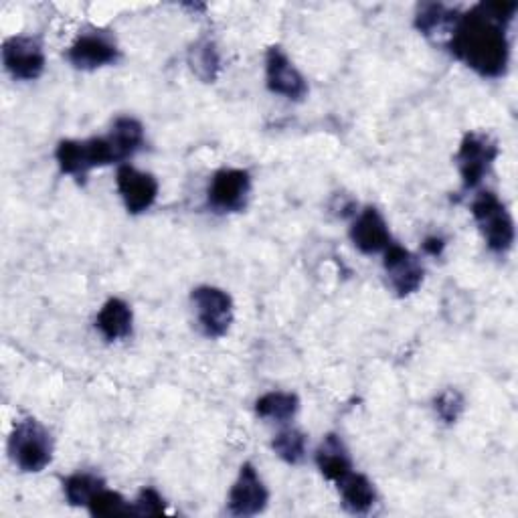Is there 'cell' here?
Listing matches in <instances>:
<instances>
[{"label":"cell","instance_id":"1","mask_svg":"<svg viewBox=\"0 0 518 518\" xmlns=\"http://www.w3.org/2000/svg\"><path fill=\"white\" fill-rule=\"evenodd\" d=\"M516 3H480L466 15H460L452 35L450 51L470 69L484 77L506 73L510 43L506 27L514 19Z\"/></svg>","mask_w":518,"mask_h":518},{"label":"cell","instance_id":"2","mask_svg":"<svg viewBox=\"0 0 518 518\" xmlns=\"http://www.w3.org/2000/svg\"><path fill=\"white\" fill-rule=\"evenodd\" d=\"M9 454L23 472H43L53 460L51 434L37 419H21L11 431Z\"/></svg>","mask_w":518,"mask_h":518},{"label":"cell","instance_id":"3","mask_svg":"<svg viewBox=\"0 0 518 518\" xmlns=\"http://www.w3.org/2000/svg\"><path fill=\"white\" fill-rule=\"evenodd\" d=\"M472 215L478 223V229L494 253H506L514 245V221L508 209L500 203V199L486 191L480 193L472 201Z\"/></svg>","mask_w":518,"mask_h":518},{"label":"cell","instance_id":"4","mask_svg":"<svg viewBox=\"0 0 518 518\" xmlns=\"http://www.w3.org/2000/svg\"><path fill=\"white\" fill-rule=\"evenodd\" d=\"M498 156V146L488 134L468 132L456 154L464 189H476L488 175L490 166Z\"/></svg>","mask_w":518,"mask_h":518},{"label":"cell","instance_id":"5","mask_svg":"<svg viewBox=\"0 0 518 518\" xmlns=\"http://www.w3.org/2000/svg\"><path fill=\"white\" fill-rule=\"evenodd\" d=\"M199 326L205 336L209 338H221L227 334L233 322V300L225 290L213 288V286H201L193 290L191 296Z\"/></svg>","mask_w":518,"mask_h":518},{"label":"cell","instance_id":"6","mask_svg":"<svg viewBox=\"0 0 518 518\" xmlns=\"http://www.w3.org/2000/svg\"><path fill=\"white\" fill-rule=\"evenodd\" d=\"M251 193V177L241 168L217 170L209 185V205L219 213L243 211Z\"/></svg>","mask_w":518,"mask_h":518},{"label":"cell","instance_id":"7","mask_svg":"<svg viewBox=\"0 0 518 518\" xmlns=\"http://www.w3.org/2000/svg\"><path fill=\"white\" fill-rule=\"evenodd\" d=\"M120 49L116 39L106 31L81 33L67 51V59L77 69H98L118 61Z\"/></svg>","mask_w":518,"mask_h":518},{"label":"cell","instance_id":"8","mask_svg":"<svg viewBox=\"0 0 518 518\" xmlns=\"http://www.w3.org/2000/svg\"><path fill=\"white\" fill-rule=\"evenodd\" d=\"M266 83L272 94L300 102L308 94V83L282 47H270L266 53Z\"/></svg>","mask_w":518,"mask_h":518},{"label":"cell","instance_id":"9","mask_svg":"<svg viewBox=\"0 0 518 518\" xmlns=\"http://www.w3.org/2000/svg\"><path fill=\"white\" fill-rule=\"evenodd\" d=\"M118 193L132 215H140L148 211L158 197V181L150 172H142L130 164H120L116 172Z\"/></svg>","mask_w":518,"mask_h":518},{"label":"cell","instance_id":"10","mask_svg":"<svg viewBox=\"0 0 518 518\" xmlns=\"http://www.w3.org/2000/svg\"><path fill=\"white\" fill-rule=\"evenodd\" d=\"M385 272L391 288L401 298L415 294L421 288L425 274L419 257L397 243H391L385 249Z\"/></svg>","mask_w":518,"mask_h":518},{"label":"cell","instance_id":"11","mask_svg":"<svg viewBox=\"0 0 518 518\" xmlns=\"http://www.w3.org/2000/svg\"><path fill=\"white\" fill-rule=\"evenodd\" d=\"M3 63L15 79L33 81L45 69L43 45L33 37H11L3 45Z\"/></svg>","mask_w":518,"mask_h":518},{"label":"cell","instance_id":"12","mask_svg":"<svg viewBox=\"0 0 518 518\" xmlns=\"http://www.w3.org/2000/svg\"><path fill=\"white\" fill-rule=\"evenodd\" d=\"M270 500L266 484L251 464H243L239 478L229 492V512L235 516H255L264 512Z\"/></svg>","mask_w":518,"mask_h":518},{"label":"cell","instance_id":"13","mask_svg":"<svg viewBox=\"0 0 518 518\" xmlns=\"http://www.w3.org/2000/svg\"><path fill=\"white\" fill-rule=\"evenodd\" d=\"M351 239L355 247L367 255L385 251L391 245V233L387 221L375 207H367L351 227Z\"/></svg>","mask_w":518,"mask_h":518},{"label":"cell","instance_id":"14","mask_svg":"<svg viewBox=\"0 0 518 518\" xmlns=\"http://www.w3.org/2000/svg\"><path fill=\"white\" fill-rule=\"evenodd\" d=\"M316 464L322 476L330 482H340L344 476H349L353 472V462L351 456L344 448L342 440L334 434L326 436L320 448L316 450Z\"/></svg>","mask_w":518,"mask_h":518},{"label":"cell","instance_id":"15","mask_svg":"<svg viewBox=\"0 0 518 518\" xmlns=\"http://www.w3.org/2000/svg\"><path fill=\"white\" fill-rule=\"evenodd\" d=\"M336 486L344 510H349L351 514H367L377 500L373 482L363 474L351 472L349 476H344L340 482H336Z\"/></svg>","mask_w":518,"mask_h":518},{"label":"cell","instance_id":"16","mask_svg":"<svg viewBox=\"0 0 518 518\" xmlns=\"http://www.w3.org/2000/svg\"><path fill=\"white\" fill-rule=\"evenodd\" d=\"M132 322H134L132 308L124 300H120V298H110L102 306V310H100V314L96 318L98 330L110 342L128 338L132 334Z\"/></svg>","mask_w":518,"mask_h":518},{"label":"cell","instance_id":"17","mask_svg":"<svg viewBox=\"0 0 518 518\" xmlns=\"http://www.w3.org/2000/svg\"><path fill=\"white\" fill-rule=\"evenodd\" d=\"M460 19V13L454 9H448L440 3H423L417 9L415 15V27L425 37H444L452 35L456 23Z\"/></svg>","mask_w":518,"mask_h":518},{"label":"cell","instance_id":"18","mask_svg":"<svg viewBox=\"0 0 518 518\" xmlns=\"http://www.w3.org/2000/svg\"><path fill=\"white\" fill-rule=\"evenodd\" d=\"M108 138L118 154V160L122 162L130 156H134L144 146V128L136 118L122 116L114 122Z\"/></svg>","mask_w":518,"mask_h":518},{"label":"cell","instance_id":"19","mask_svg":"<svg viewBox=\"0 0 518 518\" xmlns=\"http://www.w3.org/2000/svg\"><path fill=\"white\" fill-rule=\"evenodd\" d=\"M300 409V399L294 393L272 391L255 401V413L264 419H274L278 423L290 421Z\"/></svg>","mask_w":518,"mask_h":518},{"label":"cell","instance_id":"20","mask_svg":"<svg viewBox=\"0 0 518 518\" xmlns=\"http://www.w3.org/2000/svg\"><path fill=\"white\" fill-rule=\"evenodd\" d=\"M189 65L191 71L205 83H213L221 69V57L217 51V45L211 39H199L189 49Z\"/></svg>","mask_w":518,"mask_h":518},{"label":"cell","instance_id":"21","mask_svg":"<svg viewBox=\"0 0 518 518\" xmlns=\"http://www.w3.org/2000/svg\"><path fill=\"white\" fill-rule=\"evenodd\" d=\"M55 158L59 162V168L63 175L75 177V179H85L88 172L92 170L90 160H88V150H85V140H61L55 152Z\"/></svg>","mask_w":518,"mask_h":518},{"label":"cell","instance_id":"22","mask_svg":"<svg viewBox=\"0 0 518 518\" xmlns=\"http://www.w3.org/2000/svg\"><path fill=\"white\" fill-rule=\"evenodd\" d=\"M104 488V480L94 474H73L63 482L65 496L71 506H88L90 500Z\"/></svg>","mask_w":518,"mask_h":518},{"label":"cell","instance_id":"23","mask_svg":"<svg viewBox=\"0 0 518 518\" xmlns=\"http://www.w3.org/2000/svg\"><path fill=\"white\" fill-rule=\"evenodd\" d=\"M274 452L288 464H300L306 456V436L300 429H284L272 442Z\"/></svg>","mask_w":518,"mask_h":518},{"label":"cell","instance_id":"24","mask_svg":"<svg viewBox=\"0 0 518 518\" xmlns=\"http://www.w3.org/2000/svg\"><path fill=\"white\" fill-rule=\"evenodd\" d=\"M88 508H90L92 516H104V518L132 514V504L122 494L108 490L106 486L100 492H96V496L90 500Z\"/></svg>","mask_w":518,"mask_h":518},{"label":"cell","instance_id":"25","mask_svg":"<svg viewBox=\"0 0 518 518\" xmlns=\"http://www.w3.org/2000/svg\"><path fill=\"white\" fill-rule=\"evenodd\" d=\"M436 411L446 423H456L464 411V397L456 389H446L438 399H436Z\"/></svg>","mask_w":518,"mask_h":518},{"label":"cell","instance_id":"26","mask_svg":"<svg viewBox=\"0 0 518 518\" xmlns=\"http://www.w3.org/2000/svg\"><path fill=\"white\" fill-rule=\"evenodd\" d=\"M162 512H166V502L154 488H144L132 502V514L136 516H158Z\"/></svg>","mask_w":518,"mask_h":518},{"label":"cell","instance_id":"27","mask_svg":"<svg viewBox=\"0 0 518 518\" xmlns=\"http://www.w3.org/2000/svg\"><path fill=\"white\" fill-rule=\"evenodd\" d=\"M444 247H446V241L442 237H427L423 241V251L429 253V255H434V257L440 255L444 251Z\"/></svg>","mask_w":518,"mask_h":518}]
</instances>
